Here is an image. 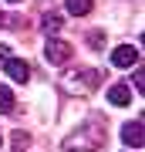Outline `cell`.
<instances>
[{"label":"cell","instance_id":"obj_1","mask_svg":"<svg viewBox=\"0 0 145 152\" xmlns=\"http://www.w3.org/2000/svg\"><path fill=\"white\" fill-rule=\"evenodd\" d=\"M105 139H108V129L98 118H91V122L78 125V132H71L64 139V152H98L105 145Z\"/></svg>","mask_w":145,"mask_h":152},{"label":"cell","instance_id":"obj_13","mask_svg":"<svg viewBox=\"0 0 145 152\" xmlns=\"http://www.w3.org/2000/svg\"><path fill=\"white\" fill-rule=\"evenodd\" d=\"M7 58H10V51H7V44H0V64H4Z\"/></svg>","mask_w":145,"mask_h":152},{"label":"cell","instance_id":"obj_9","mask_svg":"<svg viewBox=\"0 0 145 152\" xmlns=\"http://www.w3.org/2000/svg\"><path fill=\"white\" fill-rule=\"evenodd\" d=\"M7 112H14V91L0 85V115H7Z\"/></svg>","mask_w":145,"mask_h":152},{"label":"cell","instance_id":"obj_3","mask_svg":"<svg viewBox=\"0 0 145 152\" xmlns=\"http://www.w3.org/2000/svg\"><path fill=\"white\" fill-rule=\"evenodd\" d=\"M71 54H74V51H71V44H68V41H61V37H51L47 44H44V58H47L54 68H58V64H68Z\"/></svg>","mask_w":145,"mask_h":152},{"label":"cell","instance_id":"obj_6","mask_svg":"<svg viewBox=\"0 0 145 152\" xmlns=\"http://www.w3.org/2000/svg\"><path fill=\"white\" fill-rule=\"evenodd\" d=\"M4 71L14 78V81H27V78H31V64L20 61V58H7L4 61Z\"/></svg>","mask_w":145,"mask_h":152},{"label":"cell","instance_id":"obj_5","mask_svg":"<svg viewBox=\"0 0 145 152\" xmlns=\"http://www.w3.org/2000/svg\"><path fill=\"white\" fill-rule=\"evenodd\" d=\"M142 139H145L142 122H125V125H122V142H125L128 149H142Z\"/></svg>","mask_w":145,"mask_h":152},{"label":"cell","instance_id":"obj_8","mask_svg":"<svg viewBox=\"0 0 145 152\" xmlns=\"http://www.w3.org/2000/svg\"><path fill=\"white\" fill-rule=\"evenodd\" d=\"M68 4V14H78V17H85V14H91V0H64Z\"/></svg>","mask_w":145,"mask_h":152},{"label":"cell","instance_id":"obj_7","mask_svg":"<svg viewBox=\"0 0 145 152\" xmlns=\"http://www.w3.org/2000/svg\"><path fill=\"white\" fill-rule=\"evenodd\" d=\"M108 102L118 105V108L132 105V88H128V85H111V88H108Z\"/></svg>","mask_w":145,"mask_h":152},{"label":"cell","instance_id":"obj_4","mask_svg":"<svg viewBox=\"0 0 145 152\" xmlns=\"http://www.w3.org/2000/svg\"><path fill=\"white\" fill-rule=\"evenodd\" d=\"M111 64L115 68H135V64H138V48H132V44L115 48L111 51Z\"/></svg>","mask_w":145,"mask_h":152},{"label":"cell","instance_id":"obj_12","mask_svg":"<svg viewBox=\"0 0 145 152\" xmlns=\"http://www.w3.org/2000/svg\"><path fill=\"white\" fill-rule=\"evenodd\" d=\"M88 44H91L95 51H101V48H105V34H101V31H91V34H88Z\"/></svg>","mask_w":145,"mask_h":152},{"label":"cell","instance_id":"obj_15","mask_svg":"<svg viewBox=\"0 0 145 152\" xmlns=\"http://www.w3.org/2000/svg\"><path fill=\"white\" fill-rule=\"evenodd\" d=\"M10 4H20V0H10Z\"/></svg>","mask_w":145,"mask_h":152},{"label":"cell","instance_id":"obj_11","mask_svg":"<svg viewBox=\"0 0 145 152\" xmlns=\"http://www.w3.org/2000/svg\"><path fill=\"white\" fill-rule=\"evenodd\" d=\"M10 142H14V149H17V152H24L27 145H31V135H27V132H14Z\"/></svg>","mask_w":145,"mask_h":152},{"label":"cell","instance_id":"obj_14","mask_svg":"<svg viewBox=\"0 0 145 152\" xmlns=\"http://www.w3.org/2000/svg\"><path fill=\"white\" fill-rule=\"evenodd\" d=\"M4 24H7V17H4V14H0V27H4Z\"/></svg>","mask_w":145,"mask_h":152},{"label":"cell","instance_id":"obj_16","mask_svg":"<svg viewBox=\"0 0 145 152\" xmlns=\"http://www.w3.org/2000/svg\"><path fill=\"white\" fill-rule=\"evenodd\" d=\"M0 142H4V135H0Z\"/></svg>","mask_w":145,"mask_h":152},{"label":"cell","instance_id":"obj_2","mask_svg":"<svg viewBox=\"0 0 145 152\" xmlns=\"http://www.w3.org/2000/svg\"><path fill=\"white\" fill-rule=\"evenodd\" d=\"M98 85H101V71L98 68H71L61 78V88L71 95H91Z\"/></svg>","mask_w":145,"mask_h":152},{"label":"cell","instance_id":"obj_10","mask_svg":"<svg viewBox=\"0 0 145 152\" xmlns=\"http://www.w3.org/2000/svg\"><path fill=\"white\" fill-rule=\"evenodd\" d=\"M41 24H44V31L51 34V31H61V24H64V20H61L58 14H44V20H41Z\"/></svg>","mask_w":145,"mask_h":152}]
</instances>
